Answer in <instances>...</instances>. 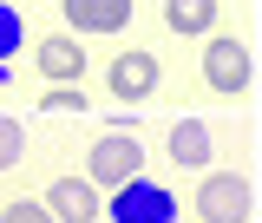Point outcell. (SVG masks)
<instances>
[{
	"label": "cell",
	"instance_id": "cell-14",
	"mask_svg": "<svg viewBox=\"0 0 262 223\" xmlns=\"http://www.w3.org/2000/svg\"><path fill=\"white\" fill-rule=\"evenodd\" d=\"M0 223H53V217H46V204H33V197H13V204L0 210Z\"/></svg>",
	"mask_w": 262,
	"mask_h": 223
},
{
	"label": "cell",
	"instance_id": "cell-9",
	"mask_svg": "<svg viewBox=\"0 0 262 223\" xmlns=\"http://www.w3.org/2000/svg\"><path fill=\"white\" fill-rule=\"evenodd\" d=\"M170 158L184 164V171H203L210 164V125L203 118H177L170 125Z\"/></svg>",
	"mask_w": 262,
	"mask_h": 223
},
{
	"label": "cell",
	"instance_id": "cell-7",
	"mask_svg": "<svg viewBox=\"0 0 262 223\" xmlns=\"http://www.w3.org/2000/svg\"><path fill=\"white\" fill-rule=\"evenodd\" d=\"M33 53H39L33 66H39L53 86H85V53H79V39H72V33H46Z\"/></svg>",
	"mask_w": 262,
	"mask_h": 223
},
{
	"label": "cell",
	"instance_id": "cell-8",
	"mask_svg": "<svg viewBox=\"0 0 262 223\" xmlns=\"http://www.w3.org/2000/svg\"><path fill=\"white\" fill-rule=\"evenodd\" d=\"M59 13L79 33H125L131 27V0H59Z\"/></svg>",
	"mask_w": 262,
	"mask_h": 223
},
{
	"label": "cell",
	"instance_id": "cell-11",
	"mask_svg": "<svg viewBox=\"0 0 262 223\" xmlns=\"http://www.w3.org/2000/svg\"><path fill=\"white\" fill-rule=\"evenodd\" d=\"M20 46H27V20H20V7H7V0H0V66L13 59Z\"/></svg>",
	"mask_w": 262,
	"mask_h": 223
},
{
	"label": "cell",
	"instance_id": "cell-6",
	"mask_svg": "<svg viewBox=\"0 0 262 223\" xmlns=\"http://www.w3.org/2000/svg\"><path fill=\"white\" fill-rule=\"evenodd\" d=\"M39 204H46L53 223H98V217H105V210H98V191L85 184V177H59Z\"/></svg>",
	"mask_w": 262,
	"mask_h": 223
},
{
	"label": "cell",
	"instance_id": "cell-1",
	"mask_svg": "<svg viewBox=\"0 0 262 223\" xmlns=\"http://www.w3.org/2000/svg\"><path fill=\"white\" fill-rule=\"evenodd\" d=\"M196 217L203 223H249L256 217V184L236 171H203L196 184Z\"/></svg>",
	"mask_w": 262,
	"mask_h": 223
},
{
	"label": "cell",
	"instance_id": "cell-10",
	"mask_svg": "<svg viewBox=\"0 0 262 223\" xmlns=\"http://www.w3.org/2000/svg\"><path fill=\"white\" fill-rule=\"evenodd\" d=\"M164 27L184 33V39L210 33V27H216V0H164Z\"/></svg>",
	"mask_w": 262,
	"mask_h": 223
},
{
	"label": "cell",
	"instance_id": "cell-5",
	"mask_svg": "<svg viewBox=\"0 0 262 223\" xmlns=\"http://www.w3.org/2000/svg\"><path fill=\"white\" fill-rule=\"evenodd\" d=\"M105 86H112V98H125V105H138V98H151L158 92V59L151 53H118L112 59V72H105Z\"/></svg>",
	"mask_w": 262,
	"mask_h": 223
},
{
	"label": "cell",
	"instance_id": "cell-2",
	"mask_svg": "<svg viewBox=\"0 0 262 223\" xmlns=\"http://www.w3.org/2000/svg\"><path fill=\"white\" fill-rule=\"evenodd\" d=\"M138 171H144V145H138L131 131L92 138V158H85V184H92V191H118V184H131Z\"/></svg>",
	"mask_w": 262,
	"mask_h": 223
},
{
	"label": "cell",
	"instance_id": "cell-13",
	"mask_svg": "<svg viewBox=\"0 0 262 223\" xmlns=\"http://www.w3.org/2000/svg\"><path fill=\"white\" fill-rule=\"evenodd\" d=\"M39 112H85V86H46Z\"/></svg>",
	"mask_w": 262,
	"mask_h": 223
},
{
	"label": "cell",
	"instance_id": "cell-12",
	"mask_svg": "<svg viewBox=\"0 0 262 223\" xmlns=\"http://www.w3.org/2000/svg\"><path fill=\"white\" fill-rule=\"evenodd\" d=\"M20 151H27V125H20L13 112H0V171H13Z\"/></svg>",
	"mask_w": 262,
	"mask_h": 223
},
{
	"label": "cell",
	"instance_id": "cell-3",
	"mask_svg": "<svg viewBox=\"0 0 262 223\" xmlns=\"http://www.w3.org/2000/svg\"><path fill=\"white\" fill-rule=\"evenodd\" d=\"M105 217H112V223H170V217H177V197L138 171L131 184L112 191V210H105Z\"/></svg>",
	"mask_w": 262,
	"mask_h": 223
},
{
	"label": "cell",
	"instance_id": "cell-4",
	"mask_svg": "<svg viewBox=\"0 0 262 223\" xmlns=\"http://www.w3.org/2000/svg\"><path fill=\"white\" fill-rule=\"evenodd\" d=\"M203 79H210V92H249V79H256V59H249V46L243 39H210L203 46Z\"/></svg>",
	"mask_w": 262,
	"mask_h": 223
}]
</instances>
